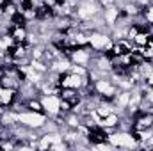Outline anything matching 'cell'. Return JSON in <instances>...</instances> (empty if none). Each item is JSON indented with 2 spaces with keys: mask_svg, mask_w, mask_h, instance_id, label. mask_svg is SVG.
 Here are the masks:
<instances>
[{
  "mask_svg": "<svg viewBox=\"0 0 153 151\" xmlns=\"http://www.w3.org/2000/svg\"><path fill=\"white\" fill-rule=\"evenodd\" d=\"M102 9L103 7L98 0H80L75 13H73V18L78 20V21H87V20L98 16L102 13Z\"/></svg>",
  "mask_w": 153,
  "mask_h": 151,
  "instance_id": "obj_1",
  "label": "cell"
},
{
  "mask_svg": "<svg viewBox=\"0 0 153 151\" xmlns=\"http://www.w3.org/2000/svg\"><path fill=\"white\" fill-rule=\"evenodd\" d=\"M114 44V39L109 32L103 30H91L89 32V48L98 52V53H107Z\"/></svg>",
  "mask_w": 153,
  "mask_h": 151,
  "instance_id": "obj_2",
  "label": "cell"
},
{
  "mask_svg": "<svg viewBox=\"0 0 153 151\" xmlns=\"http://www.w3.org/2000/svg\"><path fill=\"white\" fill-rule=\"evenodd\" d=\"M109 142L112 144L114 150H119V148L121 150H135V148H139L134 133L126 132V130H116V132H112L109 135Z\"/></svg>",
  "mask_w": 153,
  "mask_h": 151,
  "instance_id": "obj_3",
  "label": "cell"
},
{
  "mask_svg": "<svg viewBox=\"0 0 153 151\" xmlns=\"http://www.w3.org/2000/svg\"><path fill=\"white\" fill-rule=\"evenodd\" d=\"M93 87H94V93H96L102 100H107V101H112L114 96H116V93L119 91V87L111 80V76H102V78L94 80V82H93Z\"/></svg>",
  "mask_w": 153,
  "mask_h": 151,
  "instance_id": "obj_4",
  "label": "cell"
},
{
  "mask_svg": "<svg viewBox=\"0 0 153 151\" xmlns=\"http://www.w3.org/2000/svg\"><path fill=\"white\" fill-rule=\"evenodd\" d=\"M59 84H61L62 89H76V91H80L84 85L89 84V76L78 75L75 71L68 70V71H64V73L59 75Z\"/></svg>",
  "mask_w": 153,
  "mask_h": 151,
  "instance_id": "obj_5",
  "label": "cell"
},
{
  "mask_svg": "<svg viewBox=\"0 0 153 151\" xmlns=\"http://www.w3.org/2000/svg\"><path fill=\"white\" fill-rule=\"evenodd\" d=\"M18 114V123L27 126V128H32V130H41L43 124L46 123V115L41 112H34V110H23V112H16Z\"/></svg>",
  "mask_w": 153,
  "mask_h": 151,
  "instance_id": "obj_6",
  "label": "cell"
},
{
  "mask_svg": "<svg viewBox=\"0 0 153 151\" xmlns=\"http://www.w3.org/2000/svg\"><path fill=\"white\" fill-rule=\"evenodd\" d=\"M41 103H43V109L46 117H59L61 114V96L57 94H41Z\"/></svg>",
  "mask_w": 153,
  "mask_h": 151,
  "instance_id": "obj_7",
  "label": "cell"
},
{
  "mask_svg": "<svg viewBox=\"0 0 153 151\" xmlns=\"http://www.w3.org/2000/svg\"><path fill=\"white\" fill-rule=\"evenodd\" d=\"M91 57H93V50L89 46H76L71 50V53L68 55V59L71 61V64H76V66H89L91 62Z\"/></svg>",
  "mask_w": 153,
  "mask_h": 151,
  "instance_id": "obj_8",
  "label": "cell"
},
{
  "mask_svg": "<svg viewBox=\"0 0 153 151\" xmlns=\"http://www.w3.org/2000/svg\"><path fill=\"white\" fill-rule=\"evenodd\" d=\"M153 128V114L152 112H137L134 115L132 132H146Z\"/></svg>",
  "mask_w": 153,
  "mask_h": 151,
  "instance_id": "obj_9",
  "label": "cell"
},
{
  "mask_svg": "<svg viewBox=\"0 0 153 151\" xmlns=\"http://www.w3.org/2000/svg\"><path fill=\"white\" fill-rule=\"evenodd\" d=\"M119 119H121V114L112 110V112L107 114L105 117H102V121L98 123V126H102V128L111 135L112 132H116V130L119 128Z\"/></svg>",
  "mask_w": 153,
  "mask_h": 151,
  "instance_id": "obj_10",
  "label": "cell"
},
{
  "mask_svg": "<svg viewBox=\"0 0 153 151\" xmlns=\"http://www.w3.org/2000/svg\"><path fill=\"white\" fill-rule=\"evenodd\" d=\"M16 96H18V91L16 89L5 87V85L0 84V105L4 109H11V105L16 101Z\"/></svg>",
  "mask_w": 153,
  "mask_h": 151,
  "instance_id": "obj_11",
  "label": "cell"
},
{
  "mask_svg": "<svg viewBox=\"0 0 153 151\" xmlns=\"http://www.w3.org/2000/svg\"><path fill=\"white\" fill-rule=\"evenodd\" d=\"M119 14H121V9L116 5V4H111V5H105L103 9H102V16H103V20H105V23L109 25V27H112L116 21H117V18H119Z\"/></svg>",
  "mask_w": 153,
  "mask_h": 151,
  "instance_id": "obj_12",
  "label": "cell"
},
{
  "mask_svg": "<svg viewBox=\"0 0 153 151\" xmlns=\"http://www.w3.org/2000/svg\"><path fill=\"white\" fill-rule=\"evenodd\" d=\"M9 36L14 39V43H25L29 36V29L27 25H13L9 29Z\"/></svg>",
  "mask_w": 153,
  "mask_h": 151,
  "instance_id": "obj_13",
  "label": "cell"
},
{
  "mask_svg": "<svg viewBox=\"0 0 153 151\" xmlns=\"http://www.w3.org/2000/svg\"><path fill=\"white\" fill-rule=\"evenodd\" d=\"M25 103H27V110H34V112L45 114V109H43V103H41V98H39V96L27 100ZM45 115H46V114H45Z\"/></svg>",
  "mask_w": 153,
  "mask_h": 151,
  "instance_id": "obj_14",
  "label": "cell"
},
{
  "mask_svg": "<svg viewBox=\"0 0 153 151\" xmlns=\"http://www.w3.org/2000/svg\"><path fill=\"white\" fill-rule=\"evenodd\" d=\"M141 52H143L144 61H152V62H153V36L148 39V43L141 48Z\"/></svg>",
  "mask_w": 153,
  "mask_h": 151,
  "instance_id": "obj_15",
  "label": "cell"
},
{
  "mask_svg": "<svg viewBox=\"0 0 153 151\" xmlns=\"http://www.w3.org/2000/svg\"><path fill=\"white\" fill-rule=\"evenodd\" d=\"M7 2H11V0H0V7H2V5H5Z\"/></svg>",
  "mask_w": 153,
  "mask_h": 151,
  "instance_id": "obj_16",
  "label": "cell"
},
{
  "mask_svg": "<svg viewBox=\"0 0 153 151\" xmlns=\"http://www.w3.org/2000/svg\"><path fill=\"white\" fill-rule=\"evenodd\" d=\"M4 110H5V109H4V107L0 105V119H2V114H4Z\"/></svg>",
  "mask_w": 153,
  "mask_h": 151,
  "instance_id": "obj_17",
  "label": "cell"
}]
</instances>
